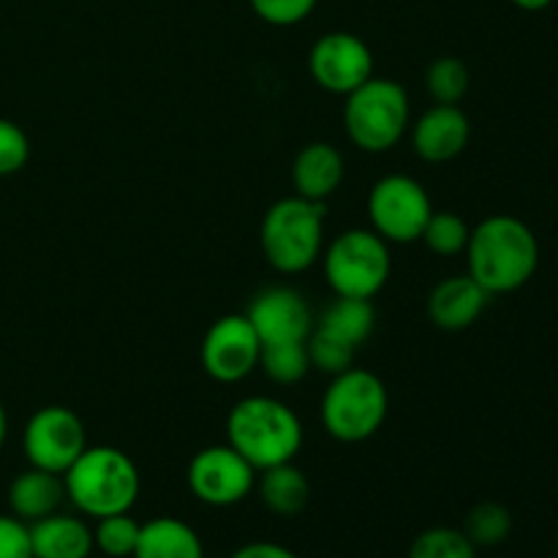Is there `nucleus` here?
Masks as SVG:
<instances>
[{
  "label": "nucleus",
  "instance_id": "1",
  "mask_svg": "<svg viewBox=\"0 0 558 558\" xmlns=\"http://www.w3.org/2000/svg\"><path fill=\"white\" fill-rule=\"evenodd\" d=\"M469 276L494 298L526 287L539 267V243L526 221L496 213L483 218L469 234Z\"/></svg>",
  "mask_w": 558,
  "mask_h": 558
},
{
  "label": "nucleus",
  "instance_id": "2",
  "mask_svg": "<svg viewBox=\"0 0 558 558\" xmlns=\"http://www.w3.org/2000/svg\"><path fill=\"white\" fill-rule=\"evenodd\" d=\"M227 445H232L256 472L289 463L303 447V423L287 403L270 396L243 398L227 417Z\"/></svg>",
  "mask_w": 558,
  "mask_h": 558
},
{
  "label": "nucleus",
  "instance_id": "3",
  "mask_svg": "<svg viewBox=\"0 0 558 558\" xmlns=\"http://www.w3.org/2000/svg\"><path fill=\"white\" fill-rule=\"evenodd\" d=\"M65 501L87 518L131 512L140 499V469L118 447H87L63 474Z\"/></svg>",
  "mask_w": 558,
  "mask_h": 558
},
{
  "label": "nucleus",
  "instance_id": "4",
  "mask_svg": "<svg viewBox=\"0 0 558 558\" xmlns=\"http://www.w3.org/2000/svg\"><path fill=\"white\" fill-rule=\"evenodd\" d=\"M259 245L272 270L298 276L314 267L325 251V202L283 196L267 207Z\"/></svg>",
  "mask_w": 558,
  "mask_h": 558
},
{
  "label": "nucleus",
  "instance_id": "5",
  "mask_svg": "<svg viewBox=\"0 0 558 558\" xmlns=\"http://www.w3.org/2000/svg\"><path fill=\"white\" fill-rule=\"evenodd\" d=\"M390 398L385 381L365 368H347L332 376L322 396V425L327 434L343 445H360L379 434L387 420Z\"/></svg>",
  "mask_w": 558,
  "mask_h": 558
},
{
  "label": "nucleus",
  "instance_id": "6",
  "mask_svg": "<svg viewBox=\"0 0 558 558\" xmlns=\"http://www.w3.org/2000/svg\"><path fill=\"white\" fill-rule=\"evenodd\" d=\"M409 96L403 85L385 76H371L368 82L352 90L343 104V125L360 150L387 153L403 140L409 131Z\"/></svg>",
  "mask_w": 558,
  "mask_h": 558
},
{
  "label": "nucleus",
  "instance_id": "7",
  "mask_svg": "<svg viewBox=\"0 0 558 558\" xmlns=\"http://www.w3.org/2000/svg\"><path fill=\"white\" fill-rule=\"evenodd\" d=\"M325 278L338 298L374 300L390 281V243L374 229H347L325 251Z\"/></svg>",
  "mask_w": 558,
  "mask_h": 558
},
{
  "label": "nucleus",
  "instance_id": "8",
  "mask_svg": "<svg viewBox=\"0 0 558 558\" xmlns=\"http://www.w3.org/2000/svg\"><path fill=\"white\" fill-rule=\"evenodd\" d=\"M434 205L420 180L409 174H385L368 194L371 229L387 243H414L423 238Z\"/></svg>",
  "mask_w": 558,
  "mask_h": 558
},
{
  "label": "nucleus",
  "instance_id": "9",
  "mask_svg": "<svg viewBox=\"0 0 558 558\" xmlns=\"http://www.w3.org/2000/svg\"><path fill=\"white\" fill-rule=\"evenodd\" d=\"M22 450L31 466L63 477L71 463L87 450L85 423L69 407L38 409L22 430Z\"/></svg>",
  "mask_w": 558,
  "mask_h": 558
},
{
  "label": "nucleus",
  "instance_id": "10",
  "mask_svg": "<svg viewBox=\"0 0 558 558\" xmlns=\"http://www.w3.org/2000/svg\"><path fill=\"white\" fill-rule=\"evenodd\" d=\"M262 341L245 314H227L207 327L199 360L205 374L221 385H234L259 368Z\"/></svg>",
  "mask_w": 558,
  "mask_h": 558
},
{
  "label": "nucleus",
  "instance_id": "11",
  "mask_svg": "<svg viewBox=\"0 0 558 558\" xmlns=\"http://www.w3.org/2000/svg\"><path fill=\"white\" fill-rule=\"evenodd\" d=\"M185 480L202 505L232 507L254 490L256 469L232 445H213L191 458Z\"/></svg>",
  "mask_w": 558,
  "mask_h": 558
},
{
  "label": "nucleus",
  "instance_id": "12",
  "mask_svg": "<svg viewBox=\"0 0 558 558\" xmlns=\"http://www.w3.org/2000/svg\"><path fill=\"white\" fill-rule=\"evenodd\" d=\"M308 71L322 90L349 96L374 76V52L354 33L332 31L316 38L311 47Z\"/></svg>",
  "mask_w": 558,
  "mask_h": 558
},
{
  "label": "nucleus",
  "instance_id": "13",
  "mask_svg": "<svg viewBox=\"0 0 558 558\" xmlns=\"http://www.w3.org/2000/svg\"><path fill=\"white\" fill-rule=\"evenodd\" d=\"M245 316H248V322L254 325L262 347L308 341L311 330H314L316 325L308 300H305L298 289L289 287L262 289V292L251 300Z\"/></svg>",
  "mask_w": 558,
  "mask_h": 558
},
{
  "label": "nucleus",
  "instance_id": "14",
  "mask_svg": "<svg viewBox=\"0 0 558 558\" xmlns=\"http://www.w3.org/2000/svg\"><path fill=\"white\" fill-rule=\"evenodd\" d=\"M472 140V123L458 104H436L412 125V147L423 161L447 163Z\"/></svg>",
  "mask_w": 558,
  "mask_h": 558
},
{
  "label": "nucleus",
  "instance_id": "15",
  "mask_svg": "<svg viewBox=\"0 0 558 558\" xmlns=\"http://www.w3.org/2000/svg\"><path fill=\"white\" fill-rule=\"evenodd\" d=\"M490 294L469 272L436 283L428 294V319L439 330L461 332L472 327L488 308Z\"/></svg>",
  "mask_w": 558,
  "mask_h": 558
},
{
  "label": "nucleus",
  "instance_id": "16",
  "mask_svg": "<svg viewBox=\"0 0 558 558\" xmlns=\"http://www.w3.org/2000/svg\"><path fill=\"white\" fill-rule=\"evenodd\" d=\"M343 174H347V161L330 142H311L292 161L294 194L311 202L330 199L343 183Z\"/></svg>",
  "mask_w": 558,
  "mask_h": 558
},
{
  "label": "nucleus",
  "instance_id": "17",
  "mask_svg": "<svg viewBox=\"0 0 558 558\" xmlns=\"http://www.w3.org/2000/svg\"><path fill=\"white\" fill-rule=\"evenodd\" d=\"M27 529L33 558H87L93 554V529L76 515L52 512L41 521L27 523Z\"/></svg>",
  "mask_w": 558,
  "mask_h": 558
},
{
  "label": "nucleus",
  "instance_id": "18",
  "mask_svg": "<svg viewBox=\"0 0 558 558\" xmlns=\"http://www.w3.org/2000/svg\"><path fill=\"white\" fill-rule=\"evenodd\" d=\"M65 501L63 477L44 469L31 466L27 472L16 474L9 485V507L11 515L25 523H36L41 518L52 515Z\"/></svg>",
  "mask_w": 558,
  "mask_h": 558
},
{
  "label": "nucleus",
  "instance_id": "19",
  "mask_svg": "<svg viewBox=\"0 0 558 558\" xmlns=\"http://www.w3.org/2000/svg\"><path fill=\"white\" fill-rule=\"evenodd\" d=\"M134 558H205V545L189 523L161 515L142 523Z\"/></svg>",
  "mask_w": 558,
  "mask_h": 558
},
{
  "label": "nucleus",
  "instance_id": "20",
  "mask_svg": "<svg viewBox=\"0 0 558 558\" xmlns=\"http://www.w3.org/2000/svg\"><path fill=\"white\" fill-rule=\"evenodd\" d=\"M259 474V496L272 515L294 518L308 507L311 483L292 461L278 463Z\"/></svg>",
  "mask_w": 558,
  "mask_h": 558
},
{
  "label": "nucleus",
  "instance_id": "21",
  "mask_svg": "<svg viewBox=\"0 0 558 558\" xmlns=\"http://www.w3.org/2000/svg\"><path fill=\"white\" fill-rule=\"evenodd\" d=\"M316 330L327 332V336L338 338L347 347L360 349L371 336H374L376 327V308L371 300L360 298H338L332 300L325 308V314L316 322Z\"/></svg>",
  "mask_w": 558,
  "mask_h": 558
},
{
  "label": "nucleus",
  "instance_id": "22",
  "mask_svg": "<svg viewBox=\"0 0 558 558\" xmlns=\"http://www.w3.org/2000/svg\"><path fill=\"white\" fill-rule=\"evenodd\" d=\"M259 368L265 376L276 385H298L308 376L311 360L305 341L300 343H272V347H262Z\"/></svg>",
  "mask_w": 558,
  "mask_h": 558
},
{
  "label": "nucleus",
  "instance_id": "23",
  "mask_svg": "<svg viewBox=\"0 0 558 558\" xmlns=\"http://www.w3.org/2000/svg\"><path fill=\"white\" fill-rule=\"evenodd\" d=\"M512 532V515L499 501H483L472 507L463 523V534L474 543V548H494L501 545Z\"/></svg>",
  "mask_w": 558,
  "mask_h": 558
},
{
  "label": "nucleus",
  "instance_id": "24",
  "mask_svg": "<svg viewBox=\"0 0 558 558\" xmlns=\"http://www.w3.org/2000/svg\"><path fill=\"white\" fill-rule=\"evenodd\" d=\"M469 85H472L469 65L452 54L436 58L425 71V90L436 104H461V98L469 93Z\"/></svg>",
  "mask_w": 558,
  "mask_h": 558
},
{
  "label": "nucleus",
  "instance_id": "25",
  "mask_svg": "<svg viewBox=\"0 0 558 558\" xmlns=\"http://www.w3.org/2000/svg\"><path fill=\"white\" fill-rule=\"evenodd\" d=\"M469 234H472V227L466 223V218L458 216L452 210L430 213L428 223L423 229V243L428 245V251H434L436 256H458L466 251Z\"/></svg>",
  "mask_w": 558,
  "mask_h": 558
},
{
  "label": "nucleus",
  "instance_id": "26",
  "mask_svg": "<svg viewBox=\"0 0 558 558\" xmlns=\"http://www.w3.org/2000/svg\"><path fill=\"white\" fill-rule=\"evenodd\" d=\"M140 532L142 523H136L129 512L98 518L96 529H93V548H98L109 558H134Z\"/></svg>",
  "mask_w": 558,
  "mask_h": 558
},
{
  "label": "nucleus",
  "instance_id": "27",
  "mask_svg": "<svg viewBox=\"0 0 558 558\" xmlns=\"http://www.w3.org/2000/svg\"><path fill=\"white\" fill-rule=\"evenodd\" d=\"M409 558H477V548L463 529L434 526L414 537Z\"/></svg>",
  "mask_w": 558,
  "mask_h": 558
},
{
  "label": "nucleus",
  "instance_id": "28",
  "mask_svg": "<svg viewBox=\"0 0 558 558\" xmlns=\"http://www.w3.org/2000/svg\"><path fill=\"white\" fill-rule=\"evenodd\" d=\"M305 347H308L311 368L322 371V374H327V376H338V374H343L347 368H352L354 352H357V349L347 347V343H341L338 338L327 336V332L316 330V327L311 330Z\"/></svg>",
  "mask_w": 558,
  "mask_h": 558
},
{
  "label": "nucleus",
  "instance_id": "29",
  "mask_svg": "<svg viewBox=\"0 0 558 558\" xmlns=\"http://www.w3.org/2000/svg\"><path fill=\"white\" fill-rule=\"evenodd\" d=\"M31 158V140L14 120L0 118V178L16 174Z\"/></svg>",
  "mask_w": 558,
  "mask_h": 558
},
{
  "label": "nucleus",
  "instance_id": "30",
  "mask_svg": "<svg viewBox=\"0 0 558 558\" xmlns=\"http://www.w3.org/2000/svg\"><path fill=\"white\" fill-rule=\"evenodd\" d=\"M248 3L254 14L267 25L292 27L308 20L319 0H248Z\"/></svg>",
  "mask_w": 558,
  "mask_h": 558
},
{
  "label": "nucleus",
  "instance_id": "31",
  "mask_svg": "<svg viewBox=\"0 0 558 558\" xmlns=\"http://www.w3.org/2000/svg\"><path fill=\"white\" fill-rule=\"evenodd\" d=\"M0 558H33L31 529L14 515H0Z\"/></svg>",
  "mask_w": 558,
  "mask_h": 558
},
{
  "label": "nucleus",
  "instance_id": "32",
  "mask_svg": "<svg viewBox=\"0 0 558 558\" xmlns=\"http://www.w3.org/2000/svg\"><path fill=\"white\" fill-rule=\"evenodd\" d=\"M229 558H300V556L294 554V550H289L287 545L259 539V543H248L243 545V548H238Z\"/></svg>",
  "mask_w": 558,
  "mask_h": 558
},
{
  "label": "nucleus",
  "instance_id": "33",
  "mask_svg": "<svg viewBox=\"0 0 558 558\" xmlns=\"http://www.w3.org/2000/svg\"><path fill=\"white\" fill-rule=\"evenodd\" d=\"M512 3L523 11H543V9H548L554 0H512Z\"/></svg>",
  "mask_w": 558,
  "mask_h": 558
},
{
  "label": "nucleus",
  "instance_id": "34",
  "mask_svg": "<svg viewBox=\"0 0 558 558\" xmlns=\"http://www.w3.org/2000/svg\"><path fill=\"white\" fill-rule=\"evenodd\" d=\"M5 436H9V414H5L3 401H0V447L5 445Z\"/></svg>",
  "mask_w": 558,
  "mask_h": 558
}]
</instances>
